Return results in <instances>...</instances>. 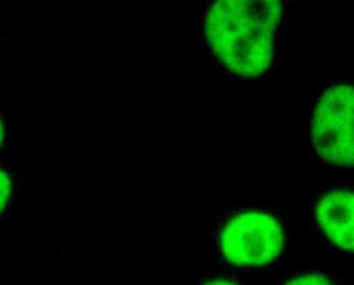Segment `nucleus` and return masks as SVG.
Returning <instances> with one entry per match:
<instances>
[{"label": "nucleus", "instance_id": "f257e3e1", "mask_svg": "<svg viewBox=\"0 0 354 285\" xmlns=\"http://www.w3.org/2000/svg\"><path fill=\"white\" fill-rule=\"evenodd\" d=\"M279 0H218L205 18V36L218 61L241 77H257L271 65Z\"/></svg>", "mask_w": 354, "mask_h": 285}, {"label": "nucleus", "instance_id": "f03ea898", "mask_svg": "<svg viewBox=\"0 0 354 285\" xmlns=\"http://www.w3.org/2000/svg\"><path fill=\"white\" fill-rule=\"evenodd\" d=\"M218 243L228 263L239 267H261L281 255L285 237L281 223L272 214L245 210L224 224Z\"/></svg>", "mask_w": 354, "mask_h": 285}, {"label": "nucleus", "instance_id": "7ed1b4c3", "mask_svg": "<svg viewBox=\"0 0 354 285\" xmlns=\"http://www.w3.org/2000/svg\"><path fill=\"white\" fill-rule=\"evenodd\" d=\"M311 141L328 163L354 166V86L335 84L324 91L314 109Z\"/></svg>", "mask_w": 354, "mask_h": 285}, {"label": "nucleus", "instance_id": "20e7f679", "mask_svg": "<svg viewBox=\"0 0 354 285\" xmlns=\"http://www.w3.org/2000/svg\"><path fill=\"white\" fill-rule=\"evenodd\" d=\"M315 219L337 248L354 252V191L333 190L315 205Z\"/></svg>", "mask_w": 354, "mask_h": 285}, {"label": "nucleus", "instance_id": "39448f33", "mask_svg": "<svg viewBox=\"0 0 354 285\" xmlns=\"http://www.w3.org/2000/svg\"><path fill=\"white\" fill-rule=\"evenodd\" d=\"M283 285H333L326 277L321 274H301L295 278H290Z\"/></svg>", "mask_w": 354, "mask_h": 285}, {"label": "nucleus", "instance_id": "423d86ee", "mask_svg": "<svg viewBox=\"0 0 354 285\" xmlns=\"http://www.w3.org/2000/svg\"><path fill=\"white\" fill-rule=\"evenodd\" d=\"M12 195V180L11 176L6 172L1 170L0 172V205H1V210H6L10 199Z\"/></svg>", "mask_w": 354, "mask_h": 285}, {"label": "nucleus", "instance_id": "0eeeda50", "mask_svg": "<svg viewBox=\"0 0 354 285\" xmlns=\"http://www.w3.org/2000/svg\"><path fill=\"white\" fill-rule=\"evenodd\" d=\"M203 285H239L234 281H230V279H225V278H214V279H210L207 282H205Z\"/></svg>", "mask_w": 354, "mask_h": 285}]
</instances>
